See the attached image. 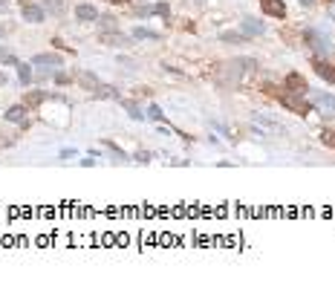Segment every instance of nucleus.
I'll list each match as a JSON object with an SVG mask.
<instances>
[{"label":"nucleus","instance_id":"obj_29","mask_svg":"<svg viewBox=\"0 0 335 283\" xmlns=\"http://www.w3.org/2000/svg\"><path fill=\"white\" fill-rule=\"evenodd\" d=\"M110 3H127V0H110Z\"/></svg>","mask_w":335,"mask_h":283},{"label":"nucleus","instance_id":"obj_24","mask_svg":"<svg viewBox=\"0 0 335 283\" xmlns=\"http://www.w3.org/2000/svg\"><path fill=\"white\" fill-rule=\"evenodd\" d=\"M148 116H151L153 121H162V118H165V116H162V110H159L156 104H151V107H148Z\"/></svg>","mask_w":335,"mask_h":283},{"label":"nucleus","instance_id":"obj_17","mask_svg":"<svg viewBox=\"0 0 335 283\" xmlns=\"http://www.w3.org/2000/svg\"><path fill=\"white\" fill-rule=\"evenodd\" d=\"M243 32H223L220 35V41H225V44H243Z\"/></svg>","mask_w":335,"mask_h":283},{"label":"nucleus","instance_id":"obj_6","mask_svg":"<svg viewBox=\"0 0 335 283\" xmlns=\"http://www.w3.org/2000/svg\"><path fill=\"white\" fill-rule=\"evenodd\" d=\"M312 67H315V72H318L324 81H333L335 84V67H333V64H327L324 58H315V61H312Z\"/></svg>","mask_w":335,"mask_h":283},{"label":"nucleus","instance_id":"obj_13","mask_svg":"<svg viewBox=\"0 0 335 283\" xmlns=\"http://www.w3.org/2000/svg\"><path fill=\"white\" fill-rule=\"evenodd\" d=\"M78 84H81L84 90H93V93H96V87H99L96 75H90V72H78Z\"/></svg>","mask_w":335,"mask_h":283},{"label":"nucleus","instance_id":"obj_10","mask_svg":"<svg viewBox=\"0 0 335 283\" xmlns=\"http://www.w3.org/2000/svg\"><path fill=\"white\" fill-rule=\"evenodd\" d=\"M23 17H26L29 23H41V20H44V9H38V6H32V3H26V6H23Z\"/></svg>","mask_w":335,"mask_h":283},{"label":"nucleus","instance_id":"obj_1","mask_svg":"<svg viewBox=\"0 0 335 283\" xmlns=\"http://www.w3.org/2000/svg\"><path fill=\"white\" fill-rule=\"evenodd\" d=\"M269 93H272L275 99L280 101L286 110H292L295 116H306V113L312 110V104H309L306 99H301V93H292V90H286V87H283V90H275V87H269Z\"/></svg>","mask_w":335,"mask_h":283},{"label":"nucleus","instance_id":"obj_30","mask_svg":"<svg viewBox=\"0 0 335 283\" xmlns=\"http://www.w3.org/2000/svg\"><path fill=\"white\" fill-rule=\"evenodd\" d=\"M0 35H6V26H0Z\"/></svg>","mask_w":335,"mask_h":283},{"label":"nucleus","instance_id":"obj_21","mask_svg":"<svg viewBox=\"0 0 335 283\" xmlns=\"http://www.w3.org/2000/svg\"><path fill=\"white\" fill-rule=\"evenodd\" d=\"M99 20H101V26H104V29H107V32H113V29H116V17L104 15V17H99Z\"/></svg>","mask_w":335,"mask_h":283},{"label":"nucleus","instance_id":"obj_11","mask_svg":"<svg viewBox=\"0 0 335 283\" xmlns=\"http://www.w3.org/2000/svg\"><path fill=\"white\" fill-rule=\"evenodd\" d=\"M101 41L110 44V47H124V44H130L124 35H118V32H104V35H101Z\"/></svg>","mask_w":335,"mask_h":283},{"label":"nucleus","instance_id":"obj_26","mask_svg":"<svg viewBox=\"0 0 335 283\" xmlns=\"http://www.w3.org/2000/svg\"><path fill=\"white\" fill-rule=\"evenodd\" d=\"M9 55H12V52H6V50H3V47H0V61H6Z\"/></svg>","mask_w":335,"mask_h":283},{"label":"nucleus","instance_id":"obj_18","mask_svg":"<svg viewBox=\"0 0 335 283\" xmlns=\"http://www.w3.org/2000/svg\"><path fill=\"white\" fill-rule=\"evenodd\" d=\"M96 96H99V99H121L113 87H96Z\"/></svg>","mask_w":335,"mask_h":283},{"label":"nucleus","instance_id":"obj_28","mask_svg":"<svg viewBox=\"0 0 335 283\" xmlns=\"http://www.w3.org/2000/svg\"><path fill=\"white\" fill-rule=\"evenodd\" d=\"M3 84H6V75H3V72H0V87H3Z\"/></svg>","mask_w":335,"mask_h":283},{"label":"nucleus","instance_id":"obj_22","mask_svg":"<svg viewBox=\"0 0 335 283\" xmlns=\"http://www.w3.org/2000/svg\"><path fill=\"white\" fill-rule=\"evenodd\" d=\"M321 142L330 145V148H335V130H324V133H321Z\"/></svg>","mask_w":335,"mask_h":283},{"label":"nucleus","instance_id":"obj_20","mask_svg":"<svg viewBox=\"0 0 335 283\" xmlns=\"http://www.w3.org/2000/svg\"><path fill=\"white\" fill-rule=\"evenodd\" d=\"M118 101H121V99H118ZM121 107H124V110H127V113H130L133 118H142V116H145V113H142V110L136 107L133 101H121Z\"/></svg>","mask_w":335,"mask_h":283},{"label":"nucleus","instance_id":"obj_3","mask_svg":"<svg viewBox=\"0 0 335 283\" xmlns=\"http://www.w3.org/2000/svg\"><path fill=\"white\" fill-rule=\"evenodd\" d=\"M283 87H286V90H292V93H301V96L309 90L306 78H303V75H298V72H289V75H286V81H283Z\"/></svg>","mask_w":335,"mask_h":283},{"label":"nucleus","instance_id":"obj_23","mask_svg":"<svg viewBox=\"0 0 335 283\" xmlns=\"http://www.w3.org/2000/svg\"><path fill=\"white\" fill-rule=\"evenodd\" d=\"M145 12H153V15H165V17H168V3H156V6L145 9Z\"/></svg>","mask_w":335,"mask_h":283},{"label":"nucleus","instance_id":"obj_2","mask_svg":"<svg viewBox=\"0 0 335 283\" xmlns=\"http://www.w3.org/2000/svg\"><path fill=\"white\" fill-rule=\"evenodd\" d=\"M306 44L318 52V55H324V52L330 50V38L321 35V32H315V29H306Z\"/></svg>","mask_w":335,"mask_h":283},{"label":"nucleus","instance_id":"obj_5","mask_svg":"<svg viewBox=\"0 0 335 283\" xmlns=\"http://www.w3.org/2000/svg\"><path fill=\"white\" fill-rule=\"evenodd\" d=\"M260 9H263L269 17H283L286 15L283 0H260Z\"/></svg>","mask_w":335,"mask_h":283},{"label":"nucleus","instance_id":"obj_15","mask_svg":"<svg viewBox=\"0 0 335 283\" xmlns=\"http://www.w3.org/2000/svg\"><path fill=\"white\" fill-rule=\"evenodd\" d=\"M17 72H20V84L29 87V81H32V67L29 64H17Z\"/></svg>","mask_w":335,"mask_h":283},{"label":"nucleus","instance_id":"obj_8","mask_svg":"<svg viewBox=\"0 0 335 283\" xmlns=\"http://www.w3.org/2000/svg\"><path fill=\"white\" fill-rule=\"evenodd\" d=\"M240 26H243V35H246V38H254V35L263 32V23H260V20H254V17H243V23H240Z\"/></svg>","mask_w":335,"mask_h":283},{"label":"nucleus","instance_id":"obj_14","mask_svg":"<svg viewBox=\"0 0 335 283\" xmlns=\"http://www.w3.org/2000/svg\"><path fill=\"white\" fill-rule=\"evenodd\" d=\"M133 38H139V41H159V32H151V29L139 26V29H133Z\"/></svg>","mask_w":335,"mask_h":283},{"label":"nucleus","instance_id":"obj_27","mask_svg":"<svg viewBox=\"0 0 335 283\" xmlns=\"http://www.w3.org/2000/svg\"><path fill=\"white\" fill-rule=\"evenodd\" d=\"M312 3H315V0H301V6H312Z\"/></svg>","mask_w":335,"mask_h":283},{"label":"nucleus","instance_id":"obj_9","mask_svg":"<svg viewBox=\"0 0 335 283\" xmlns=\"http://www.w3.org/2000/svg\"><path fill=\"white\" fill-rule=\"evenodd\" d=\"M75 17H78V20H96V17H99V9L90 6V3H78V6H75Z\"/></svg>","mask_w":335,"mask_h":283},{"label":"nucleus","instance_id":"obj_7","mask_svg":"<svg viewBox=\"0 0 335 283\" xmlns=\"http://www.w3.org/2000/svg\"><path fill=\"white\" fill-rule=\"evenodd\" d=\"M6 118H9V121H15V124H26V121H29V110H26L23 104H15V107H9V110H6Z\"/></svg>","mask_w":335,"mask_h":283},{"label":"nucleus","instance_id":"obj_19","mask_svg":"<svg viewBox=\"0 0 335 283\" xmlns=\"http://www.w3.org/2000/svg\"><path fill=\"white\" fill-rule=\"evenodd\" d=\"M47 12H52V15H64V3L61 0H47Z\"/></svg>","mask_w":335,"mask_h":283},{"label":"nucleus","instance_id":"obj_12","mask_svg":"<svg viewBox=\"0 0 335 283\" xmlns=\"http://www.w3.org/2000/svg\"><path fill=\"white\" fill-rule=\"evenodd\" d=\"M32 64H47V67H61V58L58 55H35L32 58Z\"/></svg>","mask_w":335,"mask_h":283},{"label":"nucleus","instance_id":"obj_25","mask_svg":"<svg viewBox=\"0 0 335 283\" xmlns=\"http://www.w3.org/2000/svg\"><path fill=\"white\" fill-rule=\"evenodd\" d=\"M151 159V153L148 150H142V153H136V162H148Z\"/></svg>","mask_w":335,"mask_h":283},{"label":"nucleus","instance_id":"obj_16","mask_svg":"<svg viewBox=\"0 0 335 283\" xmlns=\"http://www.w3.org/2000/svg\"><path fill=\"white\" fill-rule=\"evenodd\" d=\"M50 96L47 93H26V107H38L41 101H47Z\"/></svg>","mask_w":335,"mask_h":283},{"label":"nucleus","instance_id":"obj_4","mask_svg":"<svg viewBox=\"0 0 335 283\" xmlns=\"http://www.w3.org/2000/svg\"><path fill=\"white\" fill-rule=\"evenodd\" d=\"M312 101H315V107H321L324 113H335V96H330V93L315 90V93H312Z\"/></svg>","mask_w":335,"mask_h":283}]
</instances>
